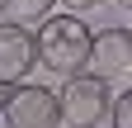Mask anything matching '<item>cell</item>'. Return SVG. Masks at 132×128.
I'll use <instances>...</instances> for the list:
<instances>
[{
	"instance_id": "obj_1",
	"label": "cell",
	"mask_w": 132,
	"mask_h": 128,
	"mask_svg": "<svg viewBox=\"0 0 132 128\" xmlns=\"http://www.w3.org/2000/svg\"><path fill=\"white\" fill-rule=\"evenodd\" d=\"M94 52V33L85 29L80 14H47L38 24V62L57 76H76L90 67Z\"/></svg>"
},
{
	"instance_id": "obj_2",
	"label": "cell",
	"mask_w": 132,
	"mask_h": 128,
	"mask_svg": "<svg viewBox=\"0 0 132 128\" xmlns=\"http://www.w3.org/2000/svg\"><path fill=\"white\" fill-rule=\"evenodd\" d=\"M57 100H61V123L66 128H99L113 109V86L99 71H76V76H66Z\"/></svg>"
},
{
	"instance_id": "obj_3",
	"label": "cell",
	"mask_w": 132,
	"mask_h": 128,
	"mask_svg": "<svg viewBox=\"0 0 132 128\" xmlns=\"http://www.w3.org/2000/svg\"><path fill=\"white\" fill-rule=\"evenodd\" d=\"M0 119H5V128H57L61 123V100L47 86L19 81V86H10L5 104H0Z\"/></svg>"
},
{
	"instance_id": "obj_4",
	"label": "cell",
	"mask_w": 132,
	"mask_h": 128,
	"mask_svg": "<svg viewBox=\"0 0 132 128\" xmlns=\"http://www.w3.org/2000/svg\"><path fill=\"white\" fill-rule=\"evenodd\" d=\"M38 33L28 24H0V86L28 81V71H38Z\"/></svg>"
},
{
	"instance_id": "obj_5",
	"label": "cell",
	"mask_w": 132,
	"mask_h": 128,
	"mask_svg": "<svg viewBox=\"0 0 132 128\" xmlns=\"http://www.w3.org/2000/svg\"><path fill=\"white\" fill-rule=\"evenodd\" d=\"M90 67L109 81L118 76H132V29H99L94 33V52H90Z\"/></svg>"
},
{
	"instance_id": "obj_6",
	"label": "cell",
	"mask_w": 132,
	"mask_h": 128,
	"mask_svg": "<svg viewBox=\"0 0 132 128\" xmlns=\"http://www.w3.org/2000/svg\"><path fill=\"white\" fill-rule=\"evenodd\" d=\"M5 5V24H43L57 0H0Z\"/></svg>"
},
{
	"instance_id": "obj_7",
	"label": "cell",
	"mask_w": 132,
	"mask_h": 128,
	"mask_svg": "<svg viewBox=\"0 0 132 128\" xmlns=\"http://www.w3.org/2000/svg\"><path fill=\"white\" fill-rule=\"evenodd\" d=\"M109 128H132V86L123 95H113V109H109Z\"/></svg>"
},
{
	"instance_id": "obj_8",
	"label": "cell",
	"mask_w": 132,
	"mask_h": 128,
	"mask_svg": "<svg viewBox=\"0 0 132 128\" xmlns=\"http://www.w3.org/2000/svg\"><path fill=\"white\" fill-rule=\"evenodd\" d=\"M71 14H80V10H94V5H104V0H61Z\"/></svg>"
},
{
	"instance_id": "obj_9",
	"label": "cell",
	"mask_w": 132,
	"mask_h": 128,
	"mask_svg": "<svg viewBox=\"0 0 132 128\" xmlns=\"http://www.w3.org/2000/svg\"><path fill=\"white\" fill-rule=\"evenodd\" d=\"M5 95H10V86H0V104H5Z\"/></svg>"
},
{
	"instance_id": "obj_10",
	"label": "cell",
	"mask_w": 132,
	"mask_h": 128,
	"mask_svg": "<svg viewBox=\"0 0 132 128\" xmlns=\"http://www.w3.org/2000/svg\"><path fill=\"white\" fill-rule=\"evenodd\" d=\"M118 5H123V10H132V0H118Z\"/></svg>"
},
{
	"instance_id": "obj_11",
	"label": "cell",
	"mask_w": 132,
	"mask_h": 128,
	"mask_svg": "<svg viewBox=\"0 0 132 128\" xmlns=\"http://www.w3.org/2000/svg\"><path fill=\"white\" fill-rule=\"evenodd\" d=\"M0 24H5V5H0Z\"/></svg>"
},
{
	"instance_id": "obj_12",
	"label": "cell",
	"mask_w": 132,
	"mask_h": 128,
	"mask_svg": "<svg viewBox=\"0 0 132 128\" xmlns=\"http://www.w3.org/2000/svg\"><path fill=\"white\" fill-rule=\"evenodd\" d=\"M0 128H5V119H0Z\"/></svg>"
}]
</instances>
